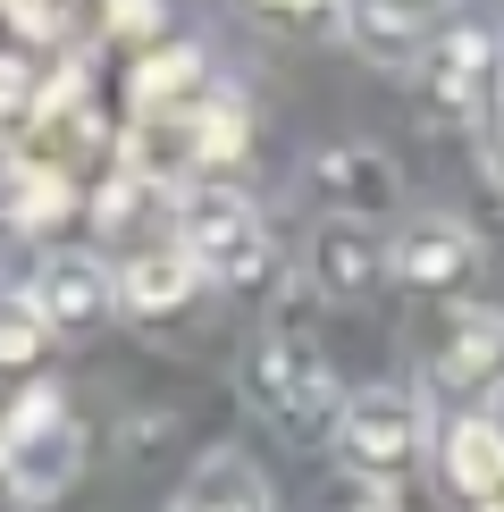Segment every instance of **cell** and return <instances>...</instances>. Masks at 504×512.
I'll return each instance as SVG.
<instances>
[{
  "instance_id": "cb8c5ba5",
  "label": "cell",
  "mask_w": 504,
  "mask_h": 512,
  "mask_svg": "<svg viewBox=\"0 0 504 512\" xmlns=\"http://www.w3.org/2000/svg\"><path fill=\"white\" fill-rule=\"evenodd\" d=\"M496 110H504V101H496Z\"/></svg>"
},
{
  "instance_id": "9c48e42d",
  "label": "cell",
  "mask_w": 504,
  "mask_h": 512,
  "mask_svg": "<svg viewBox=\"0 0 504 512\" xmlns=\"http://www.w3.org/2000/svg\"><path fill=\"white\" fill-rule=\"evenodd\" d=\"M34 311L51 319V336H93L101 319L118 311V277L93 261V252H42L34 269Z\"/></svg>"
},
{
  "instance_id": "30bf717a",
  "label": "cell",
  "mask_w": 504,
  "mask_h": 512,
  "mask_svg": "<svg viewBox=\"0 0 504 512\" xmlns=\"http://www.w3.org/2000/svg\"><path fill=\"white\" fill-rule=\"evenodd\" d=\"M437 462H446L454 496L471 504V512H504V403L454 412L446 437H437Z\"/></svg>"
},
{
  "instance_id": "7c38bea8",
  "label": "cell",
  "mask_w": 504,
  "mask_h": 512,
  "mask_svg": "<svg viewBox=\"0 0 504 512\" xmlns=\"http://www.w3.org/2000/svg\"><path fill=\"white\" fill-rule=\"evenodd\" d=\"M110 277H118V311H135V319H177L202 294V269H194V252H185L177 236L135 244Z\"/></svg>"
},
{
  "instance_id": "44dd1931",
  "label": "cell",
  "mask_w": 504,
  "mask_h": 512,
  "mask_svg": "<svg viewBox=\"0 0 504 512\" xmlns=\"http://www.w3.org/2000/svg\"><path fill=\"white\" fill-rule=\"evenodd\" d=\"M0 261H9V219H0Z\"/></svg>"
},
{
  "instance_id": "7402d4cb",
  "label": "cell",
  "mask_w": 504,
  "mask_h": 512,
  "mask_svg": "<svg viewBox=\"0 0 504 512\" xmlns=\"http://www.w3.org/2000/svg\"><path fill=\"white\" fill-rule=\"evenodd\" d=\"M362 512H395V504H362Z\"/></svg>"
},
{
  "instance_id": "4fadbf2b",
  "label": "cell",
  "mask_w": 504,
  "mask_h": 512,
  "mask_svg": "<svg viewBox=\"0 0 504 512\" xmlns=\"http://www.w3.org/2000/svg\"><path fill=\"white\" fill-rule=\"evenodd\" d=\"M336 26H345V42L370 68H420L429 42H437V17L429 9H395V0H353V9H336Z\"/></svg>"
},
{
  "instance_id": "ac0fdd59",
  "label": "cell",
  "mask_w": 504,
  "mask_h": 512,
  "mask_svg": "<svg viewBox=\"0 0 504 512\" xmlns=\"http://www.w3.org/2000/svg\"><path fill=\"white\" fill-rule=\"evenodd\" d=\"M101 26H110V34H126V42H160L168 9H101Z\"/></svg>"
},
{
  "instance_id": "52a82bcc",
  "label": "cell",
  "mask_w": 504,
  "mask_h": 512,
  "mask_svg": "<svg viewBox=\"0 0 504 512\" xmlns=\"http://www.w3.org/2000/svg\"><path fill=\"white\" fill-rule=\"evenodd\" d=\"M429 387L454 395L462 412L504 403V311L496 303H454L429 345Z\"/></svg>"
},
{
  "instance_id": "603a6c76",
  "label": "cell",
  "mask_w": 504,
  "mask_h": 512,
  "mask_svg": "<svg viewBox=\"0 0 504 512\" xmlns=\"http://www.w3.org/2000/svg\"><path fill=\"white\" fill-rule=\"evenodd\" d=\"M0 504H9V479H0Z\"/></svg>"
},
{
  "instance_id": "d6986e66",
  "label": "cell",
  "mask_w": 504,
  "mask_h": 512,
  "mask_svg": "<svg viewBox=\"0 0 504 512\" xmlns=\"http://www.w3.org/2000/svg\"><path fill=\"white\" fill-rule=\"evenodd\" d=\"M9 26L26 34V42H51L59 34V9H9Z\"/></svg>"
},
{
  "instance_id": "2e32d148",
  "label": "cell",
  "mask_w": 504,
  "mask_h": 512,
  "mask_svg": "<svg viewBox=\"0 0 504 512\" xmlns=\"http://www.w3.org/2000/svg\"><path fill=\"white\" fill-rule=\"evenodd\" d=\"M42 345H51V319L34 311V294H0V378H26Z\"/></svg>"
},
{
  "instance_id": "ba28073f",
  "label": "cell",
  "mask_w": 504,
  "mask_h": 512,
  "mask_svg": "<svg viewBox=\"0 0 504 512\" xmlns=\"http://www.w3.org/2000/svg\"><path fill=\"white\" fill-rule=\"evenodd\" d=\"M311 286L328 303H370L387 286V227H362V219H320L311 227V252H303Z\"/></svg>"
},
{
  "instance_id": "7a4b0ae2",
  "label": "cell",
  "mask_w": 504,
  "mask_h": 512,
  "mask_svg": "<svg viewBox=\"0 0 504 512\" xmlns=\"http://www.w3.org/2000/svg\"><path fill=\"white\" fill-rule=\"evenodd\" d=\"M244 395H252V412L278 420L286 437H336V412H345L336 370L320 361V345L294 336V328L252 336V353H244Z\"/></svg>"
},
{
  "instance_id": "8992f818",
  "label": "cell",
  "mask_w": 504,
  "mask_h": 512,
  "mask_svg": "<svg viewBox=\"0 0 504 512\" xmlns=\"http://www.w3.org/2000/svg\"><path fill=\"white\" fill-rule=\"evenodd\" d=\"M479 269H488V252H479V236L462 219H446V210H420V219L387 227V277L412 294H429V303H471Z\"/></svg>"
},
{
  "instance_id": "277c9868",
  "label": "cell",
  "mask_w": 504,
  "mask_h": 512,
  "mask_svg": "<svg viewBox=\"0 0 504 512\" xmlns=\"http://www.w3.org/2000/svg\"><path fill=\"white\" fill-rule=\"evenodd\" d=\"M420 101H429V118L446 126H471V118H496L504 101V34L488 17H462V26H437L429 59H420Z\"/></svg>"
},
{
  "instance_id": "5bb4252c",
  "label": "cell",
  "mask_w": 504,
  "mask_h": 512,
  "mask_svg": "<svg viewBox=\"0 0 504 512\" xmlns=\"http://www.w3.org/2000/svg\"><path fill=\"white\" fill-rule=\"evenodd\" d=\"M210 101H219V84H210V59L194 51V42L152 51L135 68V118H202Z\"/></svg>"
},
{
  "instance_id": "ffe728a7",
  "label": "cell",
  "mask_w": 504,
  "mask_h": 512,
  "mask_svg": "<svg viewBox=\"0 0 504 512\" xmlns=\"http://www.w3.org/2000/svg\"><path fill=\"white\" fill-rule=\"evenodd\" d=\"M496 185H504V110H496Z\"/></svg>"
},
{
  "instance_id": "6da1fadb",
  "label": "cell",
  "mask_w": 504,
  "mask_h": 512,
  "mask_svg": "<svg viewBox=\"0 0 504 512\" xmlns=\"http://www.w3.org/2000/svg\"><path fill=\"white\" fill-rule=\"evenodd\" d=\"M177 244L194 252V269L210 277V286H227V294L261 286L269 261H278L261 202H252L244 185H227V177H202V185L177 194Z\"/></svg>"
},
{
  "instance_id": "9a60e30c",
  "label": "cell",
  "mask_w": 504,
  "mask_h": 512,
  "mask_svg": "<svg viewBox=\"0 0 504 512\" xmlns=\"http://www.w3.org/2000/svg\"><path fill=\"white\" fill-rule=\"evenodd\" d=\"M168 512H278V504H269L261 462L236 454V445H219V454H202L194 471H185V487H177Z\"/></svg>"
},
{
  "instance_id": "8fae6325",
  "label": "cell",
  "mask_w": 504,
  "mask_h": 512,
  "mask_svg": "<svg viewBox=\"0 0 504 512\" xmlns=\"http://www.w3.org/2000/svg\"><path fill=\"white\" fill-rule=\"evenodd\" d=\"M311 202L328 210V219H362V227H378L395 210V168L370 152V143H336V152H320L311 160Z\"/></svg>"
},
{
  "instance_id": "3957f363",
  "label": "cell",
  "mask_w": 504,
  "mask_h": 512,
  "mask_svg": "<svg viewBox=\"0 0 504 512\" xmlns=\"http://www.w3.org/2000/svg\"><path fill=\"white\" fill-rule=\"evenodd\" d=\"M429 454V403L412 387H353L336 412V462L370 487H395Z\"/></svg>"
},
{
  "instance_id": "e0dca14e",
  "label": "cell",
  "mask_w": 504,
  "mask_h": 512,
  "mask_svg": "<svg viewBox=\"0 0 504 512\" xmlns=\"http://www.w3.org/2000/svg\"><path fill=\"white\" fill-rule=\"evenodd\" d=\"M42 84L26 59H0V135H34V118H42Z\"/></svg>"
},
{
  "instance_id": "5b68a950",
  "label": "cell",
  "mask_w": 504,
  "mask_h": 512,
  "mask_svg": "<svg viewBox=\"0 0 504 512\" xmlns=\"http://www.w3.org/2000/svg\"><path fill=\"white\" fill-rule=\"evenodd\" d=\"M76 471H84L76 412L59 403V387H34L26 412L0 429V479H9L17 504H51V496H68V487H76Z\"/></svg>"
}]
</instances>
